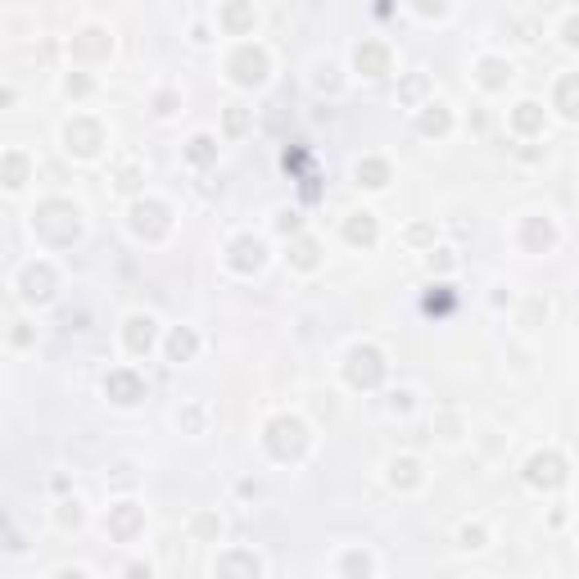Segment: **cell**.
<instances>
[{"instance_id": "9c48e42d", "label": "cell", "mask_w": 579, "mask_h": 579, "mask_svg": "<svg viewBox=\"0 0 579 579\" xmlns=\"http://www.w3.org/2000/svg\"><path fill=\"white\" fill-rule=\"evenodd\" d=\"M358 68H367V73H385V50H381V45H362V50H358Z\"/></svg>"}, {"instance_id": "7a4b0ae2", "label": "cell", "mask_w": 579, "mask_h": 579, "mask_svg": "<svg viewBox=\"0 0 579 579\" xmlns=\"http://www.w3.org/2000/svg\"><path fill=\"white\" fill-rule=\"evenodd\" d=\"M272 449L281 453V457L299 453V449H304V426H299V421H290V416L272 421Z\"/></svg>"}, {"instance_id": "4fadbf2b", "label": "cell", "mask_w": 579, "mask_h": 579, "mask_svg": "<svg viewBox=\"0 0 579 579\" xmlns=\"http://www.w3.org/2000/svg\"><path fill=\"white\" fill-rule=\"evenodd\" d=\"M358 177H367V186H385V163H362Z\"/></svg>"}, {"instance_id": "52a82bcc", "label": "cell", "mask_w": 579, "mask_h": 579, "mask_svg": "<svg viewBox=\"0 0 579 579\" xmlns=\"http://www.w3.org/2000/svg\"><path fill=\"white\" fill-rule=\"evenodd\" d=\"M150 339H154V321H150V317H136V321L127 326V344H131L136 353L150 349Z\"/></svg>"}, {"instance_id": "30bf717a", "label": "cell", "mask_w": 579, "mask_h": 579, "mask_svg": "<svg viewBox=\"0 0 579 579\" xmlns=\"http://www.w3.org/2000/svg\"><path fill=\"white\" fill-rule=\"evenodd\" d=\"M557 100H561V109H566V113H579V77H566V82H561Z\"/></svg>"}, {"instance_id": "2e32d148", "label": "cell", "mask_w": 579, "mask_h": 579, "mask_svg": "<svg viewBox=\"0 0 579 579\" xmlns=\"http://www.w3.org/2000/svg\"><path fill=\"white\" fill-rule=\"evenodd\" d=\"M131 525H136V512H118V516H113V530H122V534H127Z\"/></svg>"}, {"instance_id": "ac0fdd59", "label": "cell", "mask_w": 579, "mask_h": 579, "mask_svg": "<svg viewBox=\"0 0 579 579\" xmlns=\"http://www.w3.org/2000/svg\"><path fill=\"white\" fill-rule=\"evenodd\" d=\"M349 575H367V557H349Z\"/></svg>"}, {"instance_id": "9a60e30c", "label": "cell", "mask_w": 579, "mask_h": 579, "mask_svg": "<svg viewBox=\"0 0 579 579\" xmlns=\"http://www.w3.org/2000/svg\"><path fill=\"white\" fill-rule=\"evenodd\" d=\"M421 127H426V131H444V127H449V118H444V113H426Z\"/></svg>"}, {"instance_id": "5b68a950", "label": "cell", "mask_w": 579, "mask_h": 579, "mask_svg": "<svg viewBox=\"0 0 579 579\" xmlns=\"http://www.w3.org/2000/svg\"><path fill=\"white\" fill-rule=\"evenodd\" d=\"M109 394L118 398V403H136V398H141V381L118 372V376H109Z\"/></svg>"}, {"instance_id": "5bb4252c", "label": "cell", "mask_w": 579, "mask_h": 579, "mask_svg": "<svg viewBox=\"0 0 579 579\" xmlns=\"http://www.w3.org/2000/svg\"><path fill=\"white\" fill-rule=\"evenodd\" d=\"M190 349H195V339H190L186 330H177V335H172V358H186Z\"/></svg>"}, {"instance_id": "8992f818", "label": "cell", "mask_w": 579, "mask_h": 579, "mask_svg": "<svg viewBox=\"0 0 579 579\" xmlns=\"http://www.w3.org/2000/svg\"><path fill=\"white\" fill-rule=\"evenodd\" d=\"M236 68H240V73H236L240 82H258L262 77V55L258 50H240V55H236Z\"/></svg>"}, {"instance_id": "7c38bea8", "label": "cell", "mask_w": 579, "mask_h": 579, "mask_svg": "<svg viewBox=\"0 0 579 579\" xmlns=\"http://www.w3.org/2000/svg\"><path fill=\"white\" fill-rule=\"evenodd\" d=\"M516 127H521V131H534V127H538V104H521V113H516Z\"/></svg>"}, {"instance_id": "6da1fadb", "label": "cell", "mask_w": 579, "mask_h": 579, "mask_svg": "<svg viewBox=\"0 0 579 579\" xmlns=\"http://www.w3.org/2000/svg\"><path fill=\"white\" fill-rule=\"evenodd\" d=\"M381 376H385L381 353L376 349H353V358H349V381L353 385H376Z\"/></svg>"}, {"instance_id": "3957f363", "label": "cell", "mask_w": 579, "mask_h": 579, "mask_svg": "<svg viewBox=\"0 0 579 579\" xmlns=\"http://www.w3.org/2000/svg\"><path fill=\"white\" fill-rule=\"evenodd\" d=\"M530 480L547 484V489L561 484V457H552V453H547V457H534V462H530Z\"/></svg>"}, {"instance_id": "ba28073f", "label": "cell", "mask_w": 579, "mask_h": 579, "mask_svg": "<svg viewBox=\"0 0 579 579\" xmlns=\"http://www.w3.org/2000/svg\"><path fill=\"white\" fill-rule=\"evenodd\" d=\"M258 262H262L258 240H236V267H258Z\"/></svg>"}, {"instance_id": "8fae6325", "label": "cell", "mask_w": 579, "mask_h": 579, "mask_svg": "<svg viewBox=\"0 0 579 579\" xmlns=\"http://www.w3.org/2000/svg\"><path fill=\"white\" fill-rule=\"evenodd\" d=\"M372 236H376V227H372V218H367V213H362L358 222H349V240H362V245H367Z\"/></svg>"}, {"instance_id": "d6986e66", "label": "cell", "mask_w": 579, "mask_h": 579, "mask_svg": "<svg viewBox=\"0 0 579 579\" xmlns=\"http://www.w3.org/2000/svg\"><path fill=\"white\" fill-rule=\"evenodd\" d=\"M59 579H82V575H59Z\"/></svg>"}, {"instance_id": "277c9868", "label": "cell", "mask_w": 579, "mask_h": 579, "mask_svg": "<svg viewBox=\"0 0 579 579\" xmlns=\"http://www.w3.org/2000/svg\"><path fill=\"white\" fill-rule=\"evenodd\" d=\"M222 579H258V561L249 552H236V557L222 561Z\"/></svg>"}, {"instance_id": "e0dca14e", "label": "cell", "mask_w": 579, "mask_h": 579, "mask_svg": "<svg viewBox=\"0 0 579 579\" xmlns=\"http://www.w3.org/2000/svg\"><path fill=\"white\" fill-rule=\"evenodd\" d=\"M208 145H213V141H204V136H199L195 150H190V159H199V163H204V159H208Z\"/></svg>"}]
</instances>
